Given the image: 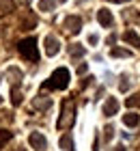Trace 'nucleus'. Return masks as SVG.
I'll list each match as a JSON object with an SVG mask.
<instances>
[{"label": "nucleus", "mask_w": 140, "mask_h": 151, "mask_svg": "<svg viewBox=\"0 0 140 151\" xmlns=\"http://www.w3.org/2000/svg\"><path fill=\"white\" fill-rule=\"evenodd\" d=\"M54 6H56L54 0H39V11L50 13V11H54Z\"/></svg>", "instance_id": "obj_16"}, {"label": "nucleus", "mask_w": 140, "mask_h": 151, "mask_svg": "<svg viewBox=\"0 0 140 151\" xmlns=\"http://www.w3.org/2000/svg\"><path fill=\"white\" fill-rule=\"evenodd\" d=\"M0 104H2V97H0Z\"/></svg>", "instance_id": "obj_28"}, {"label": "nucleus", "mask_w": 140, "mask_h": 151, "mask_svg": "<svg viewBox=\"0 0 140 151\" xmlns=\"http://www.w3.org/2000/svg\"><path fill=\"white\" fill-rule=\"evenodd\" d=\"M118 88H121V91L125 93V91H127V88H129V78H127V76H121V82H118Z\"/></svg>", "instance_id": "obj_20"}, {"label": "nucleus", "mask_w": 140, "mask_h": 151, "mask_svg": "<svg viewBox=\"0 0 140 151\" xmlns=\"http://www.w3.org/2000/svg\"><path fill=\"white\" fill-rule=\"evenodd\" d=\"M114 41H116V37H114V35H110V37H108V45H112Z\"/></svg>", "instance_id": "obj_24"}, {"label": "nucleus", "mask_w": 140, "mask_h": 151, "mask_svg": "<svg viewBox=\"0 0 140 151\" xmlns=\"http://www.w3.org/2000/svg\"><path fill=\"white\" fill-rule=\"evenodd\" d=\"M86 69H88V67H86V63H82V65L78 67V73H86Z\"/></svg>", "instance_id": "obj_22"}, {"label": "nucleus", "mask_w": 140, "mask_h": 151, "mask_svg": "<svg viewBox=\"0 0 140 151\" xmlns=\"http://www.w3.org/2000/svg\"><path fill=\"white\" fill-rule=\"evenodd\" d=\"M110 2H125V0H110Z\"/></svg>", "instance_id": "obj_26"}, {"label": "nucleus", "mask_w": 140, "mask_h": 151, "mask_svg": "<svg viewBox=\"0 0 140 151\" xmlns=\"http://www.w3.org/2000/svg\"><path fill=\"white\" fill-rule=\"evenodd\" d=\"M65 28H67V32H71V35H78L82 30V17H78V15L65 17Z\"/></svg>", "instance_id": "obj_4"}, {"label": "nucleus", "mask_w": 140, "mask_h": 151, "mask_svg": "<svg viewBox=\"0 0 140 151\" xmlns=\"http://www.w3.org/2000/svg\"><path fill=\"white\" fill-rule=\"evenodd\" d=\"M97 19H99V24L101 26H112V22H114V17H112V13L108 11V9H99L97 11Z\"/></svg>", "instance_id": "obj_8"}, {"label": "nucleus", "mask_w": 140, "mask_h": 151, "mask_svg": "<svg viewBox=\"0 0 140 151\" xmlns=\"http://www.w3.org/2000/svg\"><path fill=\"white\" fill-rule=\"evenodd\" d=\"M17 52L22 54V56H24L26 60H30V63L39 60L37 39H34V37H28V39H24V41H19V43H17Z\"/></svg>", "instance_id": "obj_3"}, {"label": "nucleus", "mask_w": 140, "mask_h": 151, "mask_svg": "<svg viewBox=\"0 0 140 151\" xmlns=\"http://www.w3.org/2000/svg\"><path fill=\"white\" fill-rule=\"evenodd\" d=\"M50 106H52V99L45 97V95H39V97H34V101H32V108H37V110H47Z\"/></svg>", "instance_id": "obj_9"}, {"label": "nucleus", "mask_w": 140, "mask_h": 151, "mask_svg": "<svg viewBox=\"0 0 140 151\" xmlns=\"http://www.w3.org/2000/svg\"><path fill=\"white\" fill-rule=\"evenodd\" d=\"M75 123V104H73V99H65L62 101V112L58 116V129H69Z\"/></svg>", "instance_id": "obj_2"}, {"label": "nucleus", "mask_w": 140, "mask_h": 151, "mask_svg": "<svg viewBox=\"0 0 140 151\" xmlns=\"http://www.w3.org/2000/svg\"><path fill=\"white\" fill-rule=\"evenodd\" d=\"M15 11V2L13 0H0V15H9Z\"/></svg>", "instance_id": "obj_10"}, {"label": "nucleus", "mask_w": 140, "mask_h": 151, "mask_svg": "<svg viewBox=\"0 0 140 151\" xmlns=\"http://www.w3.org/2000/svg\"><path fill=\"white\" fill-rule=\"evenodd\" d=\"M110 56H112V58H129L131 52L125 50V47H112V50H110Z\"/></svg>", "instance_id": "obj_13"}, {"label": "nucleus", "mask_w": 140, "mask_h": 151, "mask_svg": "<svg viewBox=\"0 0 140 151\" xmlns=\"http://www.w3.org/2000/svg\"><path fill=\"white\" fill-rule=\"evenodd\" d=\"M103 132H106V140H110L112 136H114V127H112V125H106V129H103Z\"/></svg>", "instance_id": "obj_21"}, {"label": "nucleus", "mask_w": 140, "mask_h": 151, "mask_svg": "<svg viewBox=\"0 0 140 151\" xmlns=\"http://www.w3.org/2000/svg\"><path fill=\"white\" fill-rule=\"evenodd\" d=\"M101 112L106 114V116H114L118 112V101L114 97H108L106 101H103V108H101Z\"/></svg>", "instance_id": "obj_7"}, {"label": "nucleus", "mask_w": 140, "mask_h": 151, "mask_svg": "<svg viewBox=\"0 0 140 151\" xmlns=\"http://www.w3.org/2000/svg\"><path fill=\"white\" fill-rule=\"evenodd\" d=\"M58 50H60L58 39H56L54 35H47V37H45V54H47V56H56Z\"/></svg>", "instance_id": "obj_6"}, {"label": "nucleus", "mask_w": 140, "mask_h": 151, "mask_svg": "<svg viewBox=\"0 0 140 151\" xmlns=\"http://www.w3.org/2000/svg\"><path fill=\"white\" fill-rule=\"evenodd\" d=\"M11 104H13V106H19V104H22V93H19V86H17V84H13V88H11Z\"/></svg>", "instance_id": "obj_14"}, {"label": "nucleus", "mask_w": 140, "mask_h": 151, "mask_svg": "<svg viewBox=\"0 0 140 151\" xmlns=\"http://www.w3.org/2000/svg\"><path fill=\"white\" fill-rule=\"evenodd\" d=\"M114 151H125V147H123V145H116V147H114Z\"/></svg>", "instance_id": "obj_25"}, {"label": "nucleus", "mask_w": 140, "mask_h": 151, "mask_svg": "<svg viewBox=\"0 0 140 151\" xmlns=\"http://www.w3.org/2000/svg\"><path fill=\"white\" fill-rule=\"evenodd\" d=\"M123 39H125V43H129V45H134V47H140V37L136 35L134 30H127L123 35Z\"/></svg>", "instance_id": "obj_11"}, {"label": "nucleus", "mask_w": 140, "mask_h": 151, "mask_svg": "<svg viewBox=\"0 0 140 151\" xmlns=\"http://www.w3.org/2000/svg\"><path fill=\"white\" fill-rule=\"evenodd\" d=\"M136 151H140V147H138V149H136Z\"/></svg>", "instance_id": "obj_29"}, {"label": "nucleus", "mask_w": 140, "mask_h": 151, "mask_svg": "<svg viewBox=\"0 0 140 151\" xmlns=\"http://www.w3.org/2000/svg\"><path fill=\"white\" fill-rule=\"evenodd\" d=\"M60 147L65 149V151H75V149H73V140H71V134H65V136L60 138Z\"/></svg>", "instance_id": "obj_15"}, {"label": "nucleus", "mask_w": 140, "mask_h": 151, "mask_svg": "<svg viewBox=\"0 0 140 151\" xmlns=\"http://www.w3.org/2000/svg\"><path fill=\"white\" fill-rule=\"evenodd\" d=\"M123 123H125L127 127H136L138 123H140V116H138L136 112H127V114L123 116Z\"/></svg>", "instance_id": "obj_12"}, {"label": "nucleus", "mask_w": 140, "mask_h": 151, "mask_svg": "<svg viewBox=\"0 0 140 151\" xmlns=\"http://www.w3.org/2000/svg\"><path fill=\"white\" fill-rule=\"evenodd\" d=\"M9 140H11V132L9 129H0V149H2Z\"/></svg>", "instance_id": "obj_19"}, {"label": "nucleus", "mask_w": 140, "mask_h": 151, "mask_svg": "<svg viewBox=\"0 0 140 151\" xmlns=\"http://www.w3.org/2000/svg\"><path fill=\"white\" fill-rule=\"evenodd\" d=\"M69 80H71V76H69V71L65 69V67H58L50 78H47L43 84H41V88H52V91H62V88L69 86Z\"/></svg>", "instance_id": "obj_1"}, {"label": "nucleus", "mask_w": 140, "mask_h": 151, "mask_svg": "<svg viewBox=\"0 0 140 151\" xmlns=\"http://www.w3.org/2000/svg\"><path fill=\"white\" fill-rule=\"evenodd\" d=\"M58 2H65V0H58Z\"/></svg>", "instance_id": "obj_27"}, {"label": "nucleus", "mask_w": 140, "mask_h": 151, "mask_svg": "<svg viewBox=\"0 0 140 151\" xmlns=\"http://www.w3.org/2000/svg\"><path fill=\"white\" fill-rule=\"evenodd\" d=\"M28 142H30V147L37 149V151H43L47 147V140H45V136L41 132H32L30 136H28Z\"/></svg>", "instance_id": "obj_5"}, {"label": "nucleus", "mask_w": 140, "mask_h": 151, "mask_svg": "<svg viewBox=\"0 0 140 151\" xmlns=\"http://www.w3.org/2000/svg\"><path fill=\"white\" fill-rule=\"evenodd\" d=\"M84 45H80V43H75V45H71L69 47V54H71V56H84Z\"/></svg>", "instance_id": "obj_18"}, {"label": "nucleus", "mask_w": 140, "mask_h": 151, "mask_svg": "<svg viewBox=\"0 0 140 151\" xmlns=\"http://www.w3.org/2000/svg\"><path fill=\"white\" fill-rule=\"evenodd\" d=\"M127 108H140V93H136V95H131V97H127Z\"/></svg>", "instance_id": "obj_17"}, {"label": "nucleus", "mask_w": 140, "mask_h": 151, "mask_svg": "<svg viewBox=\"0 0 140 151\" xmlns=\"http://www.w3.org/2000/svg\"><path fill=\"white\" fill-rule=\"evenodd\" d=\"M88 43L95 45V43H97V35H90V37H88Z\"/></svg>", "instance_id": "obj_23"}]
</instances>
